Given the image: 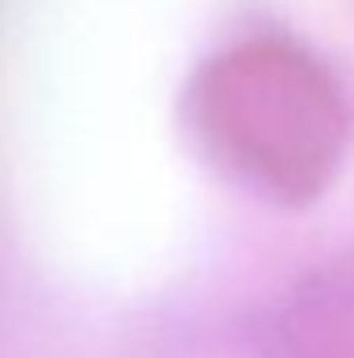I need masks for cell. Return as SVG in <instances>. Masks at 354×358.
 Instances as JSON below:
<instances>
[{"label": "cell", "instance_id": "cell-1", "mask_svg": "<svg viewBox=\"0 0 354 358\" xmlns=\"http://www.w3.org/2000/svg\"><path fill=\"white\" fill-rule=\"evenodd\" d=\"M204 155L283 204L317 200L346 150V108L325 67L292 42L255 38L208 59L187 84Z\"/></svg>", "mask_w": 354, "mask_h": 358}]
</instances>
